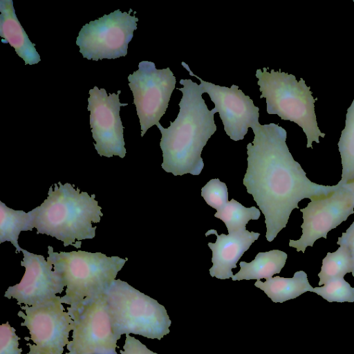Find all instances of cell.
Listing matches in <instances>:
<instances>
[{"mask_svg":"<svg viewBox=\"0 0 354 354\" xmlns=\"http://www.w3.org/2000/svg\"><path fill=\"white\" fill-rule=\"evenodd\" d=\"M252 143L247 145L248 167L243 178L247 192L265 216L266 239L271 242L286 227L304 198L328 194L339 185L310 181L286 145V131L277 124H255Z\"/></svg>","mask_w":354,"mask_h":354,"instance_id":"obj_1","label":"cell"},{"mask_svg":"<svg viewBox=\"0 0 354 354\" xmlns=\"http://www.w3.org/2000/svg\"><path fill=\"white\" fill-rule=\"evenodd\" d=\"M183 96L179 113L168 128L158 122L156 126L162 137L160 147L162 151V168L174 176L186 174L199 175L204 167L201 156L202 150L216 131L214 115L216 110H209L202 97L204 93L199 84L190 79L180 80Z\"/></svg>","mask_w":354,"mask_h":354,"instance_id":"obj_2","label":"cell"},{"mask_svg":"<svg viewBox=\"0 0 354 354\" xmlns=\"http://www.w3.org/2000/svg\"><path fill=\"white\" fill-rule=\"evenodd\" d=\"M95 195L59 182L49 188L48 197L32 209L37 233L55 237L64 246L80 248L82 241L93 239L103 214Z\"/></svg>","mask_w":354,"mask_h":354,"instance_id":"obj_3","label":"cell"},{"mask_svg":"<svg viewBox=\"0 0 354 354\" xmlns=\"http://www.w3.org/2000/svg\"><path fill=\"white\" fill-rule=\"evenodd\" d=\"M48 254L46 260L64 282L61 302L69 306L67 311L103 293L128 260L82 250L56 252L51 246H48Z\"/></svg>","mask_w":354,"mask_h":354,"instance_id":"obj_4","label":"cell"},{"mask_svg":"<svg viewBox=\"0 0 354 354\" xmlns=\"http://www.w3.org/2000/svg\"><path fill=\"white\" fill-rule=\"evenodd\" d=\"M113 330L119 339L135 334L161 339L171 324L165 308L127 282L115 279L104 291Z\"/></svg>","mask_w":354,"mask_h":354,"instance_id":"obj_5","label":"cell"},{"mask_svg":"<svg viewBox=\"0 0 354 354\" xmlns=\"http://www.w3.org/2000/svg\"><path fill=\"white\" fill-rule=\"evenodd\" d=\"M257 84L261 92L260 98L266 99L268 114H277L282 120L297 123L302 128L307 137V148H313L312 142L319 143V137H325L319 130L315 112V100L301 78L298 82L295 75L287 73L275 71L267 68L256 71Z\"/></svg>","mask_w":354,"mask_h":354,"instance_id":"obj_6","label":"cell"},{"mask_svg":"<svg viewBox=\"0 0 354 354\" xmlns=\"http://www.w3.org/2000/svg\"><path fill=\"white\" fill-rule=\"evenodd\" d=\"M68 312L74 325L66 354H118L104 292Z\"/></svg>","mask_w":354,"mask_h":354,"instance_id":"obj_7","label":"cell"},{"mask_svg":"<svg viewBox=\"0 0 354 354\" xmlns=\"http://www.w3.org/2000/svg\"><path fill=\"white\" fill-rule=\"evenodd\" d=\"M131 12L118 9L83 26L76 40L83 57L98 61L126 56L138 21Z\"/></svg>","mask_w":354,"mask_h":354,"instance_id":"obj_8","label":"cell"},{"mask_svg":"<svg viewBox=\"0 0 354 354\" xmlns=\"http://www.w3.org/2000/svg\"><path fill=\"white\" fill-rule=\"evenodd\" d=\"M17 315L24 319L33 344L27 354H63L69 343L74 322L61 302V297L32 306H20Z\"/></svg>","mask_w":354,"mask_h":354,"instance_id":"obj_9","label":"cell"},{"mask_svg":"<svg viewBox=\"0 0 354 354\" xmlns=\"http://www.w3.org/2000/svg\"><path fill=\"white\" fill-rule=\"evenodd\" d=\"M128 80L143 137L165 113L175 88L176 77L169 67L157 69L153 62L142 61L138 69L128 76Z\"/></svg>","mask_w":354,"mask_h":354,"instance_id":"obj_10","label":"cell"},{"mask_svg":"<svg viewBox=\"0 0 354 354\" xmlns=\"http://www.w3.org/2000/svg\"><path fill=\"white\" fill-rule=\"evenodd\" d=\"M303 214L301 225L302 235L298 240H290L289 246L304 253L308 246L313 247L320 238H327V234L336 228L354 213L352 196L339 186L328 194L310 199L308 205L300 209Z\"/></svg>","mask_w":354,"mask_h":354,"instance_id":"obj_11","label":"cell"},{"mask_svg":"<svg viewBox=\"0 0 354 354\" xmlns=\"http://www.w3.org/2000/svg\"><path fill=\"white\" fill-rule=\"evenodd\" d=\"M117 93L107 95L104 88L94 86L89 90L88 111H90V125L95 149L101 156L111 158L118 156L123 158L126 154L123 136V126L120 116V103Z\"/></svg>","mask_w":354,"mask_h":354,"instance_id":"obj_12","label":"cell"},{"mask_svg":"<svg viewBox=\"0 0 354 354\" xmlns=\"http://www.w3.org/2000/svg\"><path fill=\"white\" fill-rule=\"evenodd\" d=\"M181 64L190 75L200 80V86L204 93H208L214 103L216 112H218L223 122L225 132L230 139L234 141L243 140L248 128L259 123V107L254 104L252 100L244 94L238 86L232 84L228 88L205 82L194 74L184 62Z\"/></svg>","mask_w":354,"mask_h":354,"instance_id":"obj_13","label":"cell"},{"mask_svg":"<svg viewBox=\"0 0 354 354\" xmlns=\"http://www.w3.org/2000/svg\"><path fill=\"white\" fill-rule=\"evenodd\" d=\"M24 257L21 266L25 273L21 281L8 287L4 297L15 299L17 304L32 306L56 298L65 287L61 276L53 270V266L42 255L22 249Z\"/></svg>","mask_w":354,"mask_h":354,"instance_id":"obj_14","label":"cell"},{"mask_svg":"<svg viewBox=\"0 0 354 354\" xmlns=\"http://www.w3.org/2000/svg\"><path fill=\"white\" fill-rule=\"evenodd\" d=\"M214 234L216 236L214 243H208L212 252V266L209 274L219 279L232 278V268H236V263L250 246L260 236L259 233L241 230L227 235H218L216 230L212 229L205 232V236Z\"/></svg>","mask_w":354,"mask_h":354,"instance_id":"obj_15","label":"cell"},{"mask_svg":"<svg viewBox=\"0 0 354 354\" xmlns=\"http://www.w3.org/2000/svg\"><path fill=\"white\" fill-rule=\"evenodd\" d=\"M0 12L1 42L13 47L26 65L39 63L40 55L17 19L12 0H1Z\"/></svg>","mask_w":354,"mask_h":354,"instance_id":"obj_16","label":"cell"},{"mask_svg":"<svg viewBox=\"0 0 354 354\" xmlns=\"http://www.w3.org/2000/svg\"><path fill=\"white\" fill-rule=\"evenodd\" d=\"M254 286L262 290L274 303L295 299L306 292H312L313 288L308 280L307 274L303 270L296 272L292 278L276 276L265 282L257 281Z\"/></svg>","mask_w":354,"mask_h":354,"instance_id":"obj_17","label":"cell"},{"mask_svg":"<svg viewBox=\"0 0 354 354\" xmlns=\"http://www.w3.org/2000/svg\"><path fill=\"white\" fill-rule=\"evenodd\" d=\"M288 255L279 250L259 252L250 263L241 261L240 270L232 277L233 281L270 279L278 274L286 264Z\"/></svg>","mask_w":354,"mask_h":354,"instance_id":"obj_18","label":"cell"},{"mask_svg":"<svg viewBox=\"0 0 354 354\" xmlns=\"http://www.w3.org/2000/svg\"><path fill=\"white\" fill-rule=\"evenodd\" d=\"M35 227V214L32 209L28 213L15 210L0 201V243L10 241L20 252L22 248L18 243L21 231H32Z\"/></svg>","mask_w":354,"mask_h":354,"instance_id":"obj_19","label":"cell"},{"mask_svg":"<svg viewBox=\"0 0 354 354\" xmlns=\"http://www.w3.org/2000/svg\"><path fill=\"white\" fill-rule=\"evenodd\" d=\"M345 128L338 142L342 165V186L354 181V100L347 109Z\"/></svg>","mask_w":354,"mask_h":354,"instance_id":"obj_20","label":"cell"},{"mask_svg":"<svg viewBox=\"0 0 354 354\" xmlns=\"http://www.w3.org/2000/svg\"><path fill=\"white\" fill-rule=\"evenodd\" d=\"M261 213L255 207H245L234 199L228 201L214 214L223 221L230 233L245 230L250 220H258Z\"/></svg>","mask_w":354,"mask_h":354,"instance_id":"obj_21","label":"cell"},{"mask_svg":"<svg viewBox=\"0 0 354 354\" xmlns=\"http://www.w3.org/2000/svg\"><path fill=\"white\" fill-rule=\"evenodd\" d=\"M353 263L348 249L339 245L334 252H328L322 260L321 270L318 274L319 285H324L328 281L344 278L345 274L352 272Z\"/></svg>","mask_w":354,"mask_h":354,"instance_id":"obj_22","label":"cell"},{"mask_svg":"<svg viewBox=\"0 0 354 354\" xmlns=\"http://www.w3.org/2000/svg\"><path fill=\"white\" fill-rule=\"evenodd\" d=\"M312 292L328 302H354V288L344 278L331 280L321 287L313 288Z\"/></svg>","mask_w":354,"mask_h":354,"instance_id":"obj_23","label":"cell"},{"mask_svg":"<svg viewBox=\"0 0 354 354\" xmlns=\"http://www.w3.org/2000/svg\"><path fill=\"white\" fill-rule=\"evenodd\" d=\"M201 196L210 207L220 209L228 202L226 184L218 178L211 179L201 189Z\"/></svg>","mask_w":354,"mask_h":354,"instance_id":"obj_24","label":"cell"},{"mask_svg":"<svg viewBox=\"0 0 354 354\" xmlns=\"http://www.w3.org/2000/svg\"><path fill=\"white\" fill-rule=\"evenodd\" d=\"M20 337L16 334V329L7 322L0 326V354H21L19 348Z\"/></svg>","mask_w":354,"mask_h":354,"instance_id":"obj_25","label":"cell"},{"mask_svg":"<svg viewBox=\"0 0 354 354\" xmlns=\"http://www.w3.org/2000/svg\"><path fill=\"white\" fill-rule=\"evenodd\" d=\"M125 342L123 350H120L121 354H158L150 351L140 340L129 334L125 335Z\"/></svg>","mask_w":354,"mask_h":354,"instance_id":"obj_26","label":"cell"},{"mask_svg":"<svg viewBox=\"0 0 354 354\" xmlns=\"http://www.w3.org/2000/svg\"><path fill=\"white\" fill-rule=\"evenodd\" d=\"M337 244L344 245L348 249L353 263L351 273L354 277V222H353L345 232L342 233V236L338 237Z\"/></svg>","mask_w":354,"mask_h":354,"instance_id":"obj_27","label":"cell"},{"mask_svg":"<svg viewBox=\"0 0 354 354\" xmlns=\"http://www.w3.org/2000/svg\"><path fill=\"white\" fill-rule=\"evenodd\" d=\"M340 187H343L348 192H349L351 194V195L352 196V198L353 199V203H354V181L352 183L342 185Z\"/></svg>","mask_w":354,"mask_h":354,"instance_id":"obj_28","label":"cell"},{"mask_svg":"<svg viewBox=\"0 0 354 354\" xmlns=\"http://www.w3.org/2000/svg\"><path fill=\"white\" fill-rule=\"evenodd\" d=\"M353 2H354V0H353Z\"/></svg>","mask_w":354,"mask_h":354,"instance_id":"obj_29","label":"cell"}]
</instances>
